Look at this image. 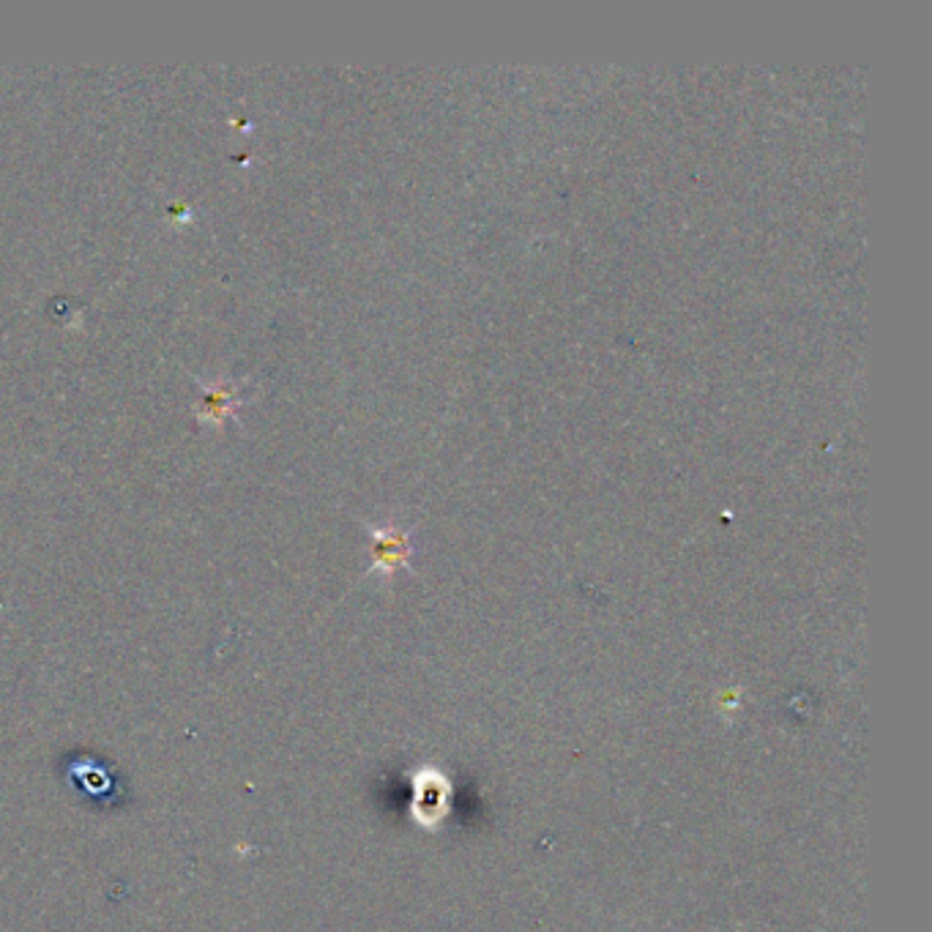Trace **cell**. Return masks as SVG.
<instances>
[{
    "instance_id": "6da1fadb",
    "label": "cell",
    "mask_w": 932,
    "mask_h": 932,
    "mask_svg": "<svg viewBox=\"0 0 932 932\" xmlns=\"http://www.w3.org/2000/svg\"><path fill=\"white\" fill-rule=\"evenodd\" d=\"M410 815L424 828H437L451 809V782L437 768L424 766L410 777Z\"/></svg>"
},
{
    "instance_id": "7a4b0ae2",
    "label": "cell",
    "mask_w": 932,
    "mask_h": 932,
    "mask_svg": "<svg viewBox=\"0 0 932 932\" xmlns=\"http://www.w3.org/2000/svg\"><path fill=\"white\" fill-rule=\"evenodd\" d=\"M236 407V396H233V388L227 383H216V386H208L205 388V405H203V421H222L230 410Z\"/></svg>"
}]
</instances>
